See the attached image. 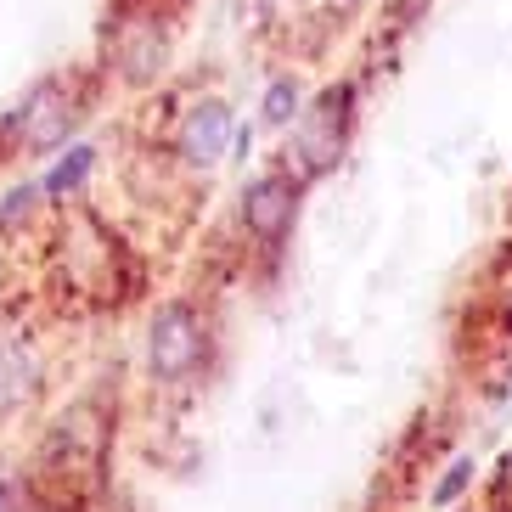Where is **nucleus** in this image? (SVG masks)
Returning a JSON list of instances; mask_svg holds the SVG:
<instances>
[{
	"label": "nucleus",
	"instance_id": "nucleus-9",
	"mask_svg": "<svg viewBox=\"0 0 512 512\" xmlns=\"http://www.w3.org/2000/svg\"><path fill=\"white\" fill-rule=\"evenodd\" d=\"M299 119V85L293 79H276L265 91V124H293Z\"/></svg>",
	"mask_w": 512,
	"mask_h": 512
},
{
	"label": "nucleus",
	"instance_id": "nucleus-2",
	"mask_svg": "<svg viewBox=\"0 0 512 512\" xmlns=\"http://www.w3.org/2000/svg\"><path fill=\"white\" fill-rule=\"evenodd\" d=\"M203 349H209V327L197 316L192 304H164L147 327V366L152 377L164 383H181L203 366Z\"/></svg>",
	"mask_w": 512,
	"mask_h": 512
},
{
	"label": "nucleus",
	"instance_id": "nucleus-7",
	"mask_svg": "<svg viewBox=\"0 0 512 512\" xmlns=\"http://www.w3.org/2000/svg\"><path fill=\"white\" fill-rule=\"evenodd\" d=\"M119 68H124V79H152L164 68V40H152V23H141L119 46Z\"/></svg>",
	"mask_w": 512,
	"mask_h": 512
},
{
	"label": "nucleus",
	"instance_id": "nucleus-11",
	"mask_svg": "<svg viewBox=\"0 0 512 512\" xmlns=\"http://www.w3.org/2000/svg\"><path fill=\"white\" fill-rule=\"evenodd\" d=\"M0 512H12V496H6V490H0Z\"/></svg>",
	"mask_w": 512,
	"mask_h": 512
},
{
	"label": "nucleus",
	"instance_id": "nucleus-12",
	"mask_svg": "<svg viewBox=\"0 0 512 512\" xmlns=\"http://www.w3.org/2000/svg\"><path fill=\"white\" fill-rule=\"evenodd\" d=\"M507 467H512V462H507ZM507 484H512V473H507Z\"/></svg>",
	"mask_w": 512,
	"mask_h": 512
},
{
	"label": "nucleus",
	"instance_id": "nucleus-5",
	"mask_svg": "<svg viewBox=\"0 0 512 512\" xmlns=\"http://www.w3.org/2000/svg\"><path fill=\"white\" fill-rule=\"evenodd\" d=\"M175 147H181V158H186V164H197V169L220 164V158H226V147H231V107L214 102V96H203L197 107H186Z\"/></svg>",
	"mask_w": 512,
	"mask_h": 512
},
{
	"label": "nucleus",
	"instance_id": "nucleus-3",
	"mask_svg": "<svg viewBox=\"0 0 512 512\" xmlns=\"http://www.w3.org/2000/svg\"><path fill=\"white\" fill-rule=\"evenodd\" d=\"M299 186L287 169H276V175H259L248 192H242V231L254 242H282L287 231H293V220H299Z\"/></svg>",
	"mask_w": 512,
	"mask_h": 512
},
{
	"label": "nucleus",
	"instance_id": "nucleus-1",
	"mask_svg": "<svg viewBox=\"0 0 512 512\" xmlns=\"http://www.w3.org/2000/svg\"><path fill=\"white\" fill-rule=\"evenodd\" d=\"M349 124H355V91L349 85H332L321 91L310 107H299L293 119V181H310L327 164H338V152L349 141Z\"/></svg>",
	"mask_w": 512,
	"mask_h": 512
},
{
	"label": "nucleus",
	"instance_id": "nucleus-6",
	"mask_svg": "<svg viewBox=\"0 0 512 512\" xmlns=\"http://www.w3.org/2000/svg\"><path fill=\"white\" fill-rule=\"evenodd\" d=\"M34 377H40V366H34V355L23 344H0V411H12L17 400H29L34 394Z\"/></svg>",
	"mask_w": 512,
	"mask_h": 512
},
{
	"label": "nucleus",
	"instance_id": "nucleus-4",
	"mask_svg": "<svg viewBox=\"0 0 512 512\" xmlns=\"http://www.w3.org/2000/svg\"><path fill=\"white\" fill-rule=\"evenodd\" d=\"M68 124H74V96H68V85H62V79H46L29 102L17 107V141H23V147H34V152L57 147V141L68 136Z\"/></svg>",
	"mask_w": 512,
	"mask_h": 512
},
{
	"label": "nucleus",
	"instance_id": "nucleus-10",
	"mask_svg": "<svg viewBox=\"0 0 512 512\" xmlns=\"http://www.w3.org/2000/svg\"><path fill=\"white\" fill-rule=\"evenodd\" d=\"M473 473H479V467H473V456H462V462H451V473H445V479L434 484V507H451V501L462 496L467 484H473Z\"/></svg>",
	"mask_w": 512,
	"mask_h": 512
},
{
	"label": "nucleus",
	"instance_id": "nucleus-8",
	"mask_svg": "<svg viewBox=\"0 0 512 512\" xmlns=\"http://www.w3.org/2000/svg\"><path fill=\"white\" fill-rule=\"evenodd\" d=\"M91 164H96V147H74V152H68V158H62V164L46 175V192L57 197V203H62V197H74L79 186H85V175H91Z\"/></svg>",
	"mask_w": 512,
	"mask_h": 512
}]
</instances>
